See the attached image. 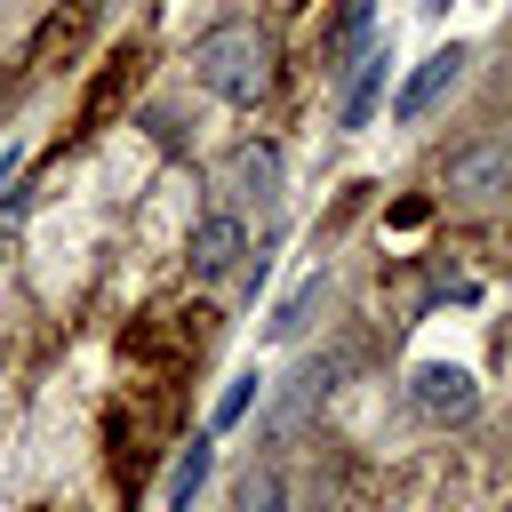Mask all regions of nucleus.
<instances>
[{"label": "nucleus", "instance_id": "obj_5", "mask_svg": "<svg viewBox=\"0 0 512 512\" xmlns=\"http://www.w3.org/2000/svg\"><path fill=\"white\" fill-rule=\"evenodd\" d=\"M208 472H216V440L200 432V440H184V448H176V464H168V488H160V504H168V512H192V496L208 488Z\"/></svg>", "mask_w": 512, "mask_h": 512}, {"label": "nucleus", "instance_id": "obj_6", "mask_svg": "<svg viewBox=\"0 0 512 512\" xmlns=\"http://www.w3.org/2000/svg\"><path fill=\"white\" fill-rule=\"evenodd\" d=\"M456 72H464V48H440V56H432V64H424V72L400 88V120H424V112H432V104L456 88Z\"/></svg>", "mask_w": 512, "mask_h": 512}, {"label": "nucleus", "instance_id": "obj_1", "mask_svg": "<svg viewBox=\"0 0 512 512\" xmlns=\"http://www.w3.org/2000/svg\"><path fill=\"white\" fill-rule=\"evenodd\" d=\"M192 80L224 104H256L272 88V40L256 24H216L200 48H192Z\"/></svg>", "mask_w": 512, "mask_h": 512}, {"label": "nucleus", "instance_id": "obj_9", "mask_svg": "<svg viewBox=\"0 0 512 512\" xmlns=\"http://www.w3.org/2000/svg\"><path fill=\"white\" fill-rule=\"evenodd\" d=\"M288 504V488H280V472L264 464V472H248L240 480V496H232V512H280Z\"/></svg>", "mask_w": 512, "mask_h": 512}, {"label": "nucleus", "instance_id": "obj_13", "mask_svg": "<svg viewBox=\"0 0 512 512\" xmlns=\"http://www.w3.org/2000/svg\"><path fill=\"white\" fill-rule=\"evenodd\" d=\"M0 248H8V232H0Z\"/></svg>", "mask_w": 512, "mask_h": 512}, {"label": "nucleus", "instance_id": "obj_3", "mask_svg": "<svg viewBox=\"0 0 512 512\" xmlns=\"http://www.w3.org/2000/svg\"><path fill=\"white\" fill-rule=\"evenodd\" d=\"M240 248H248L240 216H200V224H192V248H184V264H192V280H224V272L240 264Z\"/></svg>", "mask_w": 512, "mask_h": 512}, {"label": "nucleus", "instance_id": "obj_7", "mask_svg": "<svg viewBox=\"0 0 512 512\" xmlns=\"http://www.w3.org/2000/svg\"><path fill=\"white\" fill-rule=\"evenodd\" d=\"M232 176H240V192H248L256 208L280 200V152H272V144H240V152H232Z\"/></svg>", "mask_w": 512, "mask_h": 512}, {"label": "nucleus", "instance_id": "obj_11", "mask_svg": "<svg viewBox=\"0 0 512 512\" xmlns=\"http://www.w3.org/2000/svg\"><path fill=\"white\" fill-rule=\"evenodd\" d=\"M256 384H264V376H232V392H224V400H216V432H224V424H240V416H248V400H256Z\"/></svg>", "mask_w": 512, "mask_h": 512}, {"label": "nucleus", "instance_id": "obj_8", "mask_svg": "<svg viewBox=\"0 0 512 512\" xmlns=\"http://www.w3.org/2000/svg\"><path fill=\"white\" fill-rule=\"evenodd\" d=\"M384 72H392V56H384V48H368V56H360V72H352V88H344V128H360V120L376 112Z\"/></svg>", "mask_w": 512, "mask_h": 512}, {"label": "nucleus", "instance_id": "obj_4", "mask_svg": "<svg viewBox=\"0 0 512 512\" xmlns=\"http://www.w3.org/2000/svg\"><path fill=\"white\" fill-rule=\"evenodd\" d=\"M472 376L464 368H448V360H432V368H416V408L424 416H472Z\"/></svg>", "mask_w": 512, "mask_h": 512}, {"label": "nucleus", "instance_id": "obj_10", "mask_svg": "<svg viewBox=\"0 0 512 512\" xmlns=\"http://www.w3.org/2000/svg\"><path fill=\"white\" fill-rule=\"evenodd\" d=\"M368 8H376V0H336V16H328V48H352V40L368 32Z\"/></svg>", "mask_w": 512, "mask_h": 512}, {"label": "nucleus", "instance_id": "obj_2", "mask_svg": "<svg viewBox=\"0 0 512 512\" xmlns=\"http://www.w3.org/2000/svg\"><path fill=\"white\" fill-rule=\"evenodd\" d=\"M440 192L448 200H496V192H512V136H480V144L448 152Z\"/></svg>", "mask_w": 512, "mask_h": 512}, {"label": "nucleus", "instance_id": "obj_12", "mask_svg": "<svg viewBox=\"0 0 512 512\" xmlns=\"http://www.w3.org/2000/svg\"><path fill=\"white\" fill-rule=\"evenodd\" d=\"M312 304H320V280H312V288H296V296H288V304H280V320H272V336H296V328H304V312H312Z\"/></svg>", "mask_w": 512, "mask_h": 512}]
</instances>
